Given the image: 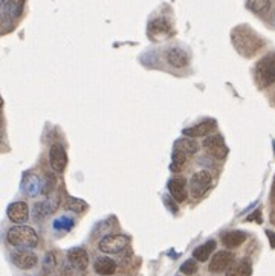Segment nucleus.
Instances as JSON below:
<instances>
[{"label": "nucleus", "mask_w": 275, "mask_h": 276, "mask_svg": "<svg viewBox=\"0 0 275 276\" xmlns=\"http://www.w3.org/2000/svg\"><path fill=\"white\" fill-rule=\"evenodd\" d=\"M93 268L98 274L101 276H110L117 271V262L112 259V258H105V256H101L95 261L93 264Z\"/></svg>", "instance_id": "obj_17"}, {"label": "nucleus", "mask_w": 275, "mask_h": 276, "mask_svg": "<svg viewBox=\"0 0 275 276\" xmlns=\"http://www.w3.org/2000/svg\"><path fill=\"white\" fill-rule=\"evenodd\" d=\"M212 183V177L208 171H199L196 174H193L191 180H190V191L191 195L194 198H199L202 195H205Z\"/></svg>", "instance_id": "obj_5"}, {"label": "nucleus", "mask_w": 275, "mask_h": 276, "mask_svg": "<svg viewBox=\"0 0 275 276\" xmlns=\"http://www.w3.org/2000/svg\"><path fill=\"white\" fill-rule=\"evenodd\" d=\"M66 209L72 211V212H83L87 209V203L80 200V198H74V197H68L66 200Z\"/></svg>", "instance_id": "obj_24"}, {"label": "nucleus", "mask_w": 275, "mask_h": 276, "mask_svg": "<svg viewBox=\"0 0 275 276\" xmlns=\"http://www.w3.org/2000/svg\"><path fill=\"white\" fill-rule=\"evenodd\" d=\"M196 270H197V264H196L194 259H188V261H185V262L181 265V271L185 273V274H194Z\"/></svg>", "instance_id": "obj_28"}, {"label": "nucleus", "mask_w": 275, "mask_h": 276, "mask_svg": "<svg viewBox=\"0 0 275 276\" xmlns=\"http://www.w3.org/2000/svg\"><path fill=\"white\" fill-rule=\"evenodd\" d=\"M231 40H233L236 50L246 58L254 57V55L260 50V47L263 46L261 38L246 25H240V26L234 28L231 32Z\"/></svg>", "instance_id": "obj_1"}, {"label": "nucleus", "mask_w": 275, "mask_h": 276, "mask_svg": "<svg viewBox=\"0 0 275 276\" xmlns=\"http://www.w3.org/2000/svg\"><path fill=\"white\" fill-rule=\"evenodd\" d=\"M49 163L55 173H63L68 165V154L62 144H53L49 150Z\"/></svg>", "instance_id": "obj_7"}, {"label": "nucleus", "mask_w": 275, "mask_h": 276, "mask_svg": "<svg viewBox=\"0 0 275 276\" xmlns=\"http://www.w3.org/2000/svg\"><path fill=\"white\" fill-rule=\"evenodd\" d=\"M46 206H47V203H37L34 206V215H35V218H41V217L47 215L52 211V208H46Z\"/></svg>", "instance_id": "obj_27"}, {"label": "nucleus", "mask_w": 275, "mask_h": 276, "mask_svg": "<svg viewBox=\"0 0 275 276\" xmlns=\"http://www.w3.org/2000/svg\"><path fill=\"white\" fill-rule=\"evenodd\" d=\"M26 188H25V191L29 194V195H37L41 189V182H40V179L37 177V176H31L28 180H26V185H25Z\"/></svg>", "instance_id": "obj_25"}, {"label": "nucleus", "mask_w": 275, "mask_h": 276, "mask_svg": "<svg viewBox=\"0 0 275 276\" xmlns=\"http://www.w3.org/2000/svg\"><path fill=\"white\" fill-rule=\"evenodd\" d=\"M127 244H129V238L126 235L117 234V235H107V237H104L99 241L98 247L104 253H120V252H123L127 247Z\"/></svg>", "instance_id": "obj_6"}, {"label": "nucleus", "mask_w": 275, "mask_h": 276, "mask_svg": "<svg viewBox=\"0 0 275 276\" xmlns=\"http://www.w3.org/2000/svg\"><path fill=\"white\" fill-rule=\"evenodd\" d=\"M7 215L11 220L13 223L16 225H22L26 223L29 218V208L25 201H16L11 203L7 209Z\"/></svg>", "instance_id": "obj_11"}, {"label": "nucleus", "mask_w": 275, "mask_h": 276, "mask_svg": "<svg viewBox=\"0 0 275 276\" xmlns=\"http://www.w3.org/2000/svg\"><path fill=\"white\" fill-rule=\"evenodd\" d=\"M13 262L23 270H29L37 264V255L31 250L20 249L16 253H13Z\"/></svg>", "instance_id": "obj_12"}, {"label": "nucleus", "mask_w": 275, "mask_h": 276, "mask_svg": "<svg viewBox=\"0 0 275 276\" xmlns=\"http://www.w3.org/2000/svg\"><path fill=\"white\" fill-rule=\"evenodd\" d=\"M167 61L173 67H185L188 64V55L184 49L181 47H172L167 50Z\"/></svg>", "instance_id": "obj_16"}, {"label": "nucleus", "mask_w": 275, "mask_h": 276, "mask_svg": "<svg viewBox=\"0 0 275 276\" xmlns=\"http://www.w3.org/2000/svg\"><path fill=\"white\" fill-rule=\"evenodd\" d=\"M252 273V265L248 259H242L234 268H231L227 276H251Z\"/></svg>", "instance_id": "obj_21"}, {"label": "nucleus", "mask_w": 275, "mask_h": 276, "mask_svg": "<svg viewBox=\"0 0 275 276\" xmlns=\"http://www.w3.org/2000/svg\"><path fill=\"white\" fill-rule=\"evenodd\" d=\"M272 23H273V25H275V13H273V14H272Z\"/></svg>", "instance_id": "obj_32"}, {"label": "nucleus", "mask_w": 275, "mask_h": 276, "mask_svg": "<svg viewBox=\"0 0 275 276\" xmlns=\"http://www.w3.org/2000/svg\"><path fill=\"white\" fill-rule=\"evenodd\" d=\"M222 241L227 247L234 249V247H239L240 244H243L246 241V234L242 231H231L222 237Z\"/></svg>", "instance_id": "obj_18"}, {"label": "nucleus", "mask_w": 275, "mask_h": 276, "mask_svg": "<svg viewBox=\"0 0 275 276\" xmlns=\"http://www.w3.org/2000/svg\"><path fill=\"white\" fill-rule=\"evenodd\" d=\"M72 225H74V222H72V218H69V217H62V218L55 220V222H53V228L55 229H63V231L71 229Z\"/></svg>", "instance_id": "obj_26"}, {"label": "nucleus", "mask_w": 275, "mask_h": 276, "mask_svg": "<svg viewBox=\"0 0 275 276\" xmlns=\"http://www.w3.org/2000/svg\"><path fill=\"white\" fill-rule=\"evenodd\" d=\"M163 203L169 206V209H170L172 212H178V208H176V204L170 201V197H169V195H163Z\"/></svg>", "instance_id": "obj_30"}, {"label": "nucleus", "mask_w": 275, "mask_h": 276, "mask_svg": "<svg viewBox=\"0 0 275 276\" xmlns=\"http://www.w3.org/2000/svg\"><path fill=\"white\" fill-rule=\"evenodd\" d=\"M255 81L261 89L275 83V53L266 55L255 64Z\"/></svg>", "instance_id": "obj_3"}, {"label": "nucleus", "mask_w": 275, "mask_h": 276, "mask_svg": "<svg viewBox=\"0 0 275 276\" xmlns=\"http://www.w3.org/2000/svg\"><path fill=\"white\" fill-rule=\"evenodd\" d=\"M187 159H188V156H185V154H182V153H179V151H173V160H172V171H175V173H179L182 168H184V165H185V162H187Z\"/></svg>", "instance_id": "obj_23"}, {"label": "nucleus", "mask_w": 275, "mask_h": 276, "mask_svg": "<svg viewBox=\"0 0 275 276\" xmlns=\"http://www.w3.org/2000/svg\"><path fill=\"white\" fill-rule=\"evenodd\" d=\"M234 261V255L228 250H222V252H217L211 261H209V267L208 270L212 273H220V271H225L227 268H230V265Z\"/></svg>", "instance_id": "obj_10"}, {"label": "nucleus", "mask_w": 275, "mask_h": 276, "mask_svg": "<svg viewBox=\"0 0 275 276\" xmlns=\"http://www.w3.org/2000/svg\"><path fill=\"white\" fill-rule=\"evenodd\" d=\"M266 235H267V238H269L270 247H272V249H275V232H272V231H266Z\"/></svg>", "instance_id": "obj_31"}, {"label": "nucleus", "mask_w": 275, "mask_h": 276, "mask_svg": "<svg viewBox=\"0 0 275 276\" xmlns=\"http://www.w3.org/2000/svg\"><path fill=\"white\" fill-rule=\"evenodd\" d=\"M147 34L151 40L157 41V40L170 37L173 34V28L165 19H154L148 23Z\"/></svg>", "instance_id": "obj_8"}, {"label": "nucleus", "mask_w": 275, "mask_h": 276, "mask_svg": "<svg viewBox=\"0 0 275 276\" xmlns=\"http://www.w3.org/2000/svg\"><path fill=\"white\" fill-rule=\"evenodd\" d=\"M68 259L69 262L72 264L74 268L77 270H86L87 268V264H89V255L84 249L81 247H75V249H71L68 252Z\"/></svg>", "instance_id": "obj_13"}, {"label": "nucleus", "mask_w": 275, "mask_h": 276, "mask_svg": "<svg viewBox=\"0 0 275 276\" xmlns=\"http://www.w3.org/2000/svg\"><path fill=\"white\" fill-rule=\"evenodd\" d=\"M214 249H215V241H214V240H209V241H206L205 244H202V246H199L197 249H194L193 258L197 259V261H200V262H205V261H208L209 255L214 252Z\"/></svg>", "instance_id": "obj_20"}, {"label": "nucleus", "mask_w": 275, "mask_h": 276, "mask_svg": "<svg viewBox=\"0 0 275 276\" xmlns=\"http://www.w3.org/2000/svg\"><path fill=\"white\" fill-rule=\"evenodd\" d=\"M26 0H2V7H0V14H2V23L4 26L14 23L25 10Z\"/></svg>", "instance_id": "obj_4"}, {"label": "nucleus", "mask_w": 275, "mask_h": 276, "mask_svg": "<svg viewBox=\"0 0 275 276\" xmlns=\"http://www.w3.org/2000/svg\"><path fill=\"white\" fill-rule=\"evenodd\" d=\"M203 147L205 150L214 156L215 159H225L228 156V147L225 145L224 142V137L220 134H214V136H208L205 141H203Z\"/></svg>", "instance_id": "obj_9"}, {"label": "nucleus", "mask_w": 275, "mask_h": 276, "mask_svg": "<svg viewBox=\"0 0 275 276\" xmlns=\"http://www.w3.org/2000/svg\"><path fill=\"white\" fill-rule=\"evenodd\" d=\"M217 122L209 119V121H203L200 122L199 125H194V127H190V128H185L182 133L188 137H203V136H208L214 128H215Z\"/></svg>", "instance_id": "obj_15"}, {"label": "nucleus", "mask_w": 275, "mask_h": 276, "mask_svg": "<svg viewBox=\"0 0 275 276\" xmlns=\"http://www.w3.org/2000/svg\"><path fill=\"white\" fill-rule=\"evenodd\" d=\"M272 102H273V105H275V93H273V98H272Z\"/></svg>", "instance_id": "obj_33"}, {"label": "nucleus", "mask_w": 275, "mask_h": 276, "mask_svg": "<svg viewBox=\"0 0 275 276\" xmlns=\"http://www.w3.org/2000/svg\"><path fill=\"white\" fill-rule=\"evenodd\" d=\"M175 150L190 157L199 151V144L193 139H179L175 142Z\"/></svg>", "instance_id": "obj_19"}, {"label": "nucleus", "mask_w": 275, "mask_h": 276, "mask_svg": "<svg viewBox=\"0 0 275 276\" xmlns=\"http://www.w3.org/2000/svg\"><path fill=\"white\" fill-rule=\"evenodd\" d=\"M7 240L11 246L19 249H32L38 244L37 232L29 226H14L8 231Z\"/></svg>", "instance_id": "obj_2"}, {"label": "nucleus", "mask_w": 275, "mask_h": 276, "mask_svg": "<svg viewBox=\"0 0 275 276\" xmlns=\"http://www.w3.org/2000/svg\"><path fill=\"white\" fill-rule=\"evenodd\" d=\"M246 7L255 14H264L270 8V0H248Z\"/></svg>", "instance_id": "obj_22"}, {"label": "nucleus", "mask_w": 275, "mask_h": 276, "mask_svg": "<svg viewBox=\"0 0 275 276\" xmlns=\"http://www.w3.org/2000/svg\"><path fill=\"white\" fill-rule=\"evenodd\" d=\"M169 191L170 195L173 197V200H176L178 203H182L187 200V182L182 177H176L172 179L169 182Z\"/></svg>", "instance_id": "obj_14"}, {"label": "nucleus", "mask_w": 275, "mask_h": 276, "mask_svg": "<svg viewBox=\"0 0 275 276\" xmlns=\"http://www.w3.org/2000/svg\"><path fill=\"white\" fill-rule=\"evenodd\" d=\"M53 265H55L53 255H52V253H47V255H46V258H44V268H46V270H50Z\"/></svg>", "instance_id": "obj_29"}, {"label": "nucleus", "mask_w": 275, "mask_h": 276, "mask_svg": "<svg viewBox=\"0 0 275 276\" xmlns=\"http://www.w3.org/2000/svg\"><path fill=\"white\" fill-rule=\"evenodd\" d=\"M273 194H275V180H273Z\"/></svg>", "instance_id": "obj_34"}]
</instances>
